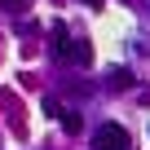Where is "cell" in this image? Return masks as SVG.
Instances as JSON below:
<instances>
[{
	"mask_svg": "<svg viewBox=\"0 0 150 150\" xmlns=\"http://www.w3.org/2000/svg\"><path fill=\"white\" fill-rule=\"evenodd\" d=\"M62 110H66V106H62V102L49 93V97H44V115H49V119H62Z\"/></svg>",
	"mask_w": 150,
	"mask_h": 150,
	"instance_id": "obj_6",
	"label": "cell"
},
{
	"mask_svg": "<svg viewBox=\"0 0 150 150\" xmlns=\"http://www.w3.org/2000/svg\"><path fill=\"white\" fill-rule=\"evenodd\" d=\"M62 128H66L71 137H80V132H84V119H80V110H62Z\"/></svg>",
	"mask_w": 150,
	"mask_h": 150,
	"instance_id": "obj_5",
	"label": "cell"
},
{
	"mask_svg": "<svg viewBox=\"0 0 150 150\" xmlns=\"http://www.w3.org/2000/svg\"><path fill=\"white\" fill-rule=\"evenodd\" d=\"M66 62H75V66H88V62H93V44H88V40H71Z\"/></svg>",
	"mask_w": 150,
	"mask_h": 150,
	"instance_id": "obj_4",
	"label": "cell"
},
{
	"mask_svg": "<svg viewBox=\"0 0 150 150\" xmlns=\"http://www.w3.org/2000/svg\"><path fill=\"white\" fill-rule=\"evenodd\" d=\"M49 49H53V57H66V53H71V35H66V22H53V31H49Z\"/></svg>",
	"mask_w": 150,
	"mask_h": 150,
	"instance_id": "obj_3",
	"label": "cell"
},
{
	"mask_svg": "<svg viewBox=\"0 0 150 150\" xmlns=\"http://www.w3.org/2000/svg\"><path fill=\"white\" fill-rule=\"evenodd\" d=\"M93 150H128V132H124V124H97V132H93Z\"/></svg>",
	"mask_w": 150,
	"mask_h": 150,
	"instance_id": "obj_1",
	"label": "cell"
},
{
	"mask_svg": "<svg viewBox=\"0 0 150 150\" xmlns=\"http://www.w3.org/2000/svg\"><path fill=\"white\" fill-rule=\"evenodd\" d=\"M0 9H22V0H0Z\"/></svg>",
	"mask_w": 150,
	"mask_h": 150,
	"instance_id": "obj_7",
	"label": "cell"
},
{
	"mask_svg": "<svg viewBox=\"0 0 150 150\" xmlns=\"http://www.w3.org/2000/svg\"><path fill=\"white\" fill-rule=\"evenodd\" d=\"M132 84H137L132 66H110V71H106V88H115V93H119V88H132Z\"/></svg>",
	"mask_w": 150,
	"mask_h": 150,
	"instance_id": "obj_2",
	"label": "cell"
},
{
	"mask_svg": "<svg viewBox=\"0 0 150 150\" xmlns=\"http://www.w3.org/2000/svg\"><path fill=\"white\" fill-rule=\"evenodd\" d=\"M84 5H88V9H102V5H106V0H84Z\"/></svg>",
	"mask_w": 150,
	"mask_h": 150,
	"instance_id": "obj_8",
	"label": "cell"
}]
</instances>
